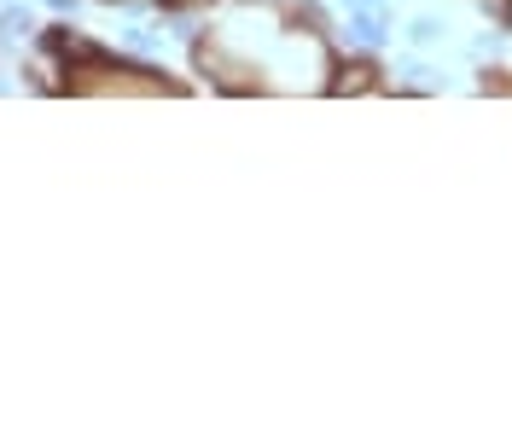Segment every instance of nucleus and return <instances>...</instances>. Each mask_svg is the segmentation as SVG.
<instances>
[{
	"mask_svg": "<svg viewBox=\"0 0 512 425\" xmlns=\"http://www.w3.org/2000/svg\"><path fill=\"white\" fill-rule=\"evenodd\" d=\"M326 94L332 99H361V94H390V88H384L379 59L355 47L350 59H332V82H326Z\"/></svg>",
	"mask_w": 512,
	"mask_h": 425,
	"instance_id": "f257e3e1",
	"label": "nucleus"
},
{
	"mask_svg": "<svg viewBox=\"0 0 512 425\" xmlns=\"http://www.w3.org/2000/svg\"><path fill=\"white\" fill-rule=\"evenodd\" d=\"M350 41L361 53H379L384 41H390V12H384V0L367 6V12H350Z\"/></svg>",
	"mask_w": 512,
	"mask_h": 425,
	"instance_id": "f03ea898",
	"label": "nucleus"
},
{
	"mask_svg": "<svg viewBox=\"0 0 512 425\" xmlns=\"http://www.w3.org/2000/svg\"><path fill=\"white\" fill-rule=\"evenodd\" d=\"M291 24L309 30V35H332L326 30V6H315V0H297V6H291Z\"/></svg>",
	"mask_w": 512,
	"mask_h": 425,
	"instance_id": "7ed1b4c3",
	"label": "nucleus"
},
{
	"mask_svg": "<svg viewBox=\"0 0 512 425\" xmlns=\"http://www.w3.org/2000/svg\"><path fill=\"white\" fill-rule=\"evenodd\" d=\"M408 41H414V47H437V41H443V24H437V18H414V24H408Z\"/></svg>",
	"mask_w": 512,
	"mask_h": 425,
	"instance_id": "20e7f679",
	"label": "nucleus"
},
{
	"mask_svg": "<svg viewBox=\"0 0 512 425\" xmlns=\"http://www.w3.org/2000/svg\"><path fill=\"white\" fill-rule=\"evenodd\" d=\"M0 30H12V35H30V30H35V18H30V12H18V6H6V12H0Z\"/></svg>",
	"mask_w": 512,
	"mask_h": 425,
	"instance_id": "39448f33",
	"label": "nucleus"
},
{
	"mask_svg": "<svg viewBox=\"0 0 512 425\" xmlns=\"http://www.w3.org/2000/svg\"><path fill=\"white\" fill-rule=\"evenodd\" d=\"M123 41L134 47V53H152V47H158V35H152V30H128Z\"/></svg>",
	"mask_w": 512,
	"mask_h": 425,
	"instance_id": "423d86ee",
	"label": "nucleus"
},
{
	"mask_svg": "<svg viewBox=\"0 0 512 425\" xmlns=\"http://www.w3.org/2000/svg\"><path fill=\"white\" fill-rule=\"evenodd\" d=\"M158 12H192V6H216V0H152Z\"/></svg>",
	"mask_w": 512,
	"mask_h": 425,
	"instance_id": "0eeeda50",
	"label": "nucleus"
},
{
	"mask_svg": "<svg viewBox=\"0 0 512 425\" xmlns=\"http://www.w3.org/2000/svg\"><path fill=\"white\" fill-rule=\"evenodd\" d=\"M483 12H489V18H495V24H501V12H507V0H478Z\"/></svg>",
	"mask_w": 512,
	"mask_h": 425,
	"instance_id": "6e6552de",
	"label": "nucleus"
},
{
	"mask_svg": "<svg viewBox=\"0 0 512 425\" xmlns=\"http://www.w3.org/2000/svg\"><path fill=\"white\" fill-rule=\"evenodd\" d=\"M47 6H53V12H64V18H70V12H76V0H47Z\"/></svg>",
	"mask_w": 512,
	"mask_h": 425,
	"instance_id": "1a4fd4ad",
	"label": "nucleus"
},
{
	"mask_svg": "<svg viewBox=\"0 0 512 425\" xmlns=\"http://www.w3.org/2000/svg\"><path fill=\"white\" fill-rule=\"evenodd\" d=\"M501 35H512V0H507V12H501Z\"/></svg>",
	"mask_w": 512,
	"mask_h": 425,
	"instance_id": "9d476101",
	"label": "nucleus"
},
{
	"mask_svg": "<svg viewBox=\"0 0 512 425\" xmlns=\"http://www.w3.org/2000/svg\"><path fill=\"white\" fill-rule=\"evenodd\" d=\"M0 12H6V0H0Z\"/></svg>",
	"mask_w": 512,
	"mask_h": 425,
	"instance_id": "9b49d317",
	"label": "nucleus"
}]
</instances>
